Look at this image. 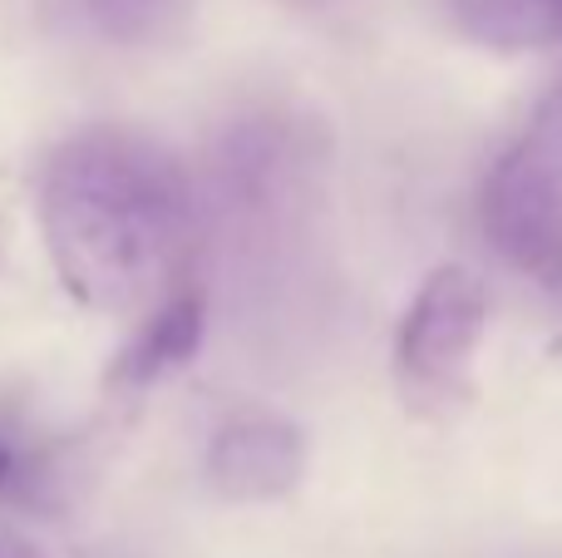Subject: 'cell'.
Returning a JSON list of instances; mask_svg holds the SVG:
<instances>
[{"label":"cell","instance_id":"1","mask_svg":"<svg viewBox=\"0 0 562 558\" xmlns=\"http://www.w3.org/2000/svg\"><path fill=\"white\" fill-rule=\"evenodd\" d=\"M49 263L89 312H134L168 297L193 247V188L164 144L134 129H79L40 174Z\"/></svg>","mask_w":562,"mask_h":558},{"label":"cell","instance_id":"2","mask_svg":"<svg viewBox=\"0 0 562 558\" xmlns=\"http://www.w3.org/2000/svg\"><path fill=\"white\" fill-rule=\"evenodd\" d=\"M488 336V287L469 263H439L395 326V381L415 415L449 421L474 401V361Z\"/></svg>","mask_w":562,"mask_h":558},{"label":"cell","instance_id":"9","mask_svg":"<svg viewBox=\"0 0 562 558\" xmlns=\"http://www.w3.org/2000/svg\"><path fill=\"white\" fill-rule=\"evenodd\" d=\"M0 558H49V554L40 549L35 539H25L20 529H10V524L0 520Z\"/></svg>","mask_w":562,"mask_h":558},{"label":"cell","instance_id":"3","mask_svg":"<svg viewBox=\"0 0 562 558\" xmlns=\"http://www.w3.org/2000/svg\"><path fill=\"white\" fill-rule=\"evenodd\" d=\"M479 227L508 267L562 282V79L488 168Z\"/></svg>","mask_w":562,"mask_h":558},{"label":"cell","instance_id":"8","mask_svg":"<svg viewBox=\"0 0 562 558\" xmlns=\"http://www.w3.org/2000/svg\"><path fill=\"white\" fill-rule=\"evenodd\" d=\"M173 5V0H85V10L94 15V25L109 40H144L154 35L158 15Z\"/></svg>","mask_w":562,"mask_h":558},{"label":"cell","instance_id":"6","mask_svg":"<svg viewBox=\"0 0 562 558\" xmlns=\"http://www.w3.org/2000/svg\"><path fill=\"white\" fill-rule=\"evenodd\" d=\"M69 445L25 405L0 401V514H55L69 500Z\"/></svg>","mask_w":562,"mask_h":558},{"label":"cell","instance_id":"7","mask_svg":"<svg viewBox=\"0 0 562 558\" xmlns=\"http://www.w3.org/2000/svg\"><path fill=\"white\" fill-rule=\"evenodd\" d=\"M459 35L498 55L562 45V0H449Z\"/></svg>","mask_w":562,"mask_h":558},{"label":"cell","instance_id":"5","mask_svg":"<svg viewBox=\"0 0 562 558\" xmlns=\"http://www.w3.org/2000/svg\"><path fill=\"white\" fill-rule=\"evenodd\" d=\"M203 336H207V297L198 287L168 292L138 322V332L124 342V351L109 361L104 386L119 401H134V395L154 391L158 381H168L173 371H183L203 351Z\"/></svg>","mask_w":562,"mask_h":558},{"label":"cell","instance_id":"10","mask_svg":"<svg viewBox=\"0 0 562 558\" xmlns=\"http://www.w3.org/2000/svg\"><path fill=\"white\" fill-rule=\"evenodd\" d=\"M0 257H5V233H0Z\"/></svg>","mask_w":562,"mask_h":558},{"label":"cell","instance_id":"4","mask_svg":"<svg viewBox=\"0 0 562 558\" xmlns=\"http://www.w3.org/2000/svg\"><path fill=\"white\" fill-rule=\"evenodd\" d=\"M203 475L233 504H272L286 500L306 475V435L296 421L267 405L233 411L207 440Z\"/></svg>","mask_w":562,"mask_h":558}]
</instances>
